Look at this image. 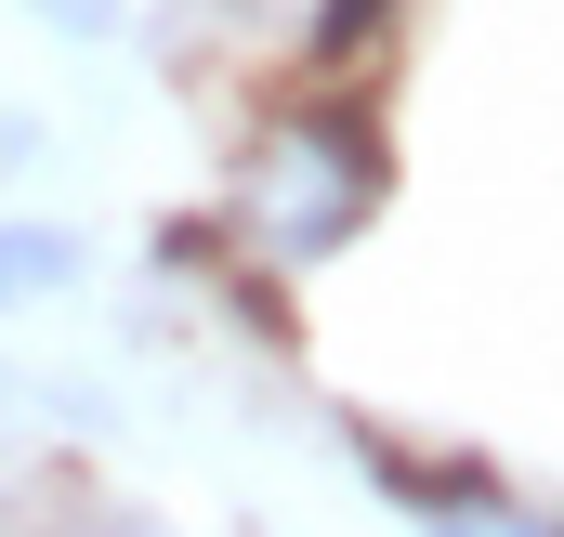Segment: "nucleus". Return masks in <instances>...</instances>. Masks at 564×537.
<instances>
[{"label":"nucleus","instance_id":"obj_4","mask_svg":"<svg viewBox=\"0 0 564 537\" xmlns=\"http://www.w3.org/2000/svg\"><path fill=\"white\" fill-rule=\"evenodd\" d=\"M421 537H539V525H525V512H512V498H499V485H486V498H473V512H446V525H421Z\"/></svg>","mask_w":564,"mask_h":537},{"label":"nucleus","instance_id":"obj_5","mask_svg":"<svg viewBox=\"0 0 564 537\" xmlns=\"http://www.w3.org/2000/svg\"><path fill=\"white\" fill-rule=\"evenodd\" d=\"M26 13H40V26H66V40H106V26H119V0H26Z\"/></svg>","mask_w":564,"mask_h":537},{"label":"nucleus","instance_id":"obj_1","mask_svg":"<svg viewBox=\"0 0 564 537\" xmlns=\"http://www.w3.org/2000/svg\"><path fill=\"white\" fill-rule=\"evenodd\" d=\"M368 210H381V144L355 132L341 106L276 119V144L250 157V223H263V250H276V263H328Z\"/></svg>","mask_w":564,"mask_h":537},{"label":"nucleus","instance_id":"obj_2","mask_svg":"<svg viewBox=\"0 0 564 537\" xmlns=\"http://www.w3.org/2000/svg\"><path fill=\"white\" fill-rule=\"evenodd\" d=\"M79 288V237L66 223H0V302H53Z\"/></svg>","mask_w":564,"mask_h":537},{"label":"nucleus","instance_id":"obj_3","mask_svg":"<svg viewBox=\"0 0 564 537\" xmlns=\"http://www.w3.org/2000/svg\"><path fill=\"white\" fill-rule=\"evenodd\" d=\"M381 13H394V0H328V13H315V66H341V53H355Z\"/></svg>","mask_w":564,"mask_h":537}]
</instances>
